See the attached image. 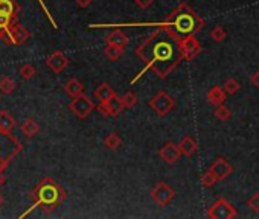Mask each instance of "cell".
I'll return each mask as SVG.
<instances>
[{
	"instance_id": "cell-1",
	"label": "cell",
	"mask_w": 259,
	"mask_h": 219,
	"mask_svg": "<svg viewBox=\"0 0 259 219\" xmlns=\"http://www.w3.org/2000/svg\"><path fill=\"white\" fill-rule=\"evenodd\" d=\"M179 41L180 38L169 34L168 30H165V38H163L162 28H159L154 34L145 38L140 43V46L136 49V55L143 62H147V66L131 81V84H134L148 69H151L159 78H167L182 61Z\"/></svg>"
},
{
	"instance_id": "cell-2",
	"label": "cell",
	"mask_w": 259,
	"mask_h": 219,
	"mask_svg": "<svg viewBox=\"0 0 259 219\" xmlns=\"http://www.w3.org/2000/svg\"><path fill=\"white\" fill-rule=\"evenodd\" d=\"M145 26H159L165 30H168L169 34L175 35L177 38H183L188 35H194L204 26L203 18L197 14L191 6L186 3H182L179 8H175L174 11L167 17V20L162 23H151Z\"/></svg>"
},
{
	"instance_id": "cell-3",
	"label": "cell",
	"mask_w": 259,
	"mask_h": 219,
	"mask_svg": "<svg viewBox=\"0 0 259 219\" xmlns=\"http://www.w3.org/2000/svg\"><path fill=\"white\" fill-rule=\"evenodd\" d=\"M32 198L35 200V203L32 204V207H30L26 213H23L20 218H25L30 210H34L37 205H45L47 210H52V208L57 207L61 201L64 200V190L61 189L55 181H52L50 178H45L37 186Z\"/></svg>"
},
{
	"instance_id": "cell-4",
	"label": "cell",
	"mask_w": 259,
	"mask_h": 219,
	"mask_svg": "<svg viewBox=\"0 0 259 219\" xmlns=\"http://www.w3.org/2000/svg\"><path fill=\"white\" fill-rule=\"evenodd\" d=\"M150 107L152 108V111L157 114V116L165 117L167 114H169L174 110L175 99L169 95V93H167L165 90H160L157 95L151 98Z\"/></svg>"
},
{
	"instance_id": "cell-5",
	"label": "cell",
	"mask_w": 259,
	"mask_h": 219,
	"mask_svg": "<svg viewBox=\"0 0 259 219\" xmlns=\"http://www.w3.org/2000/svg\"><path fill=\"white\" fill-rule=\"evenodd\" d=\"M69 108L78 119H86L93 111V108H95V103L91 102V99L87 95L81 93V95L72 99V102L69 103Z\"/></svg>"
},
{
	"instance_id": "cell-6",
	"label": "cell",
	"mask_w": 259,
	"mask_h": 219,
	"mask_svg": "<svg viewBox=\"0 0 259 219\" xmlns=\"http://www.w3.org/2000/svg\"><path fill=\"white\" fill-rule=\"evenodd\" d=\"M207 216L211 219H233L236 218V208L224 198H220L207 210Z\"/></svg>"
},
{
	"instance_id": "cell-7",
	"label": "cell",
	"mask_w": 259,
	"mask_h": 219,
	"mask_svg": "<svg viewBox=\"0 0 259 219\" xmlns=\"http://www.w3.org/2000/svg\"><path fill=\"white\" fill-rule=\"evenodd\" d=\"M179 44H180L182 59H184V61L194 59L201 50V44H200V41L195 38V35H188V37L180 38Z\"/></svg>"
},
{
	"instance_id": "cell-8",
	"label": "cell",
	"mask_w": 259,
	"mask_h": 219,
	"mask_svg": "<svg viewBox=\"0 0 259 219\" xmlns=\"http://www.w3.org/2000/svg\"><path fill=\"white\" fill-rule=\"evenodd\" d=\"M175 196V192L171 186H168L167 183H157L151 190V198L152 201L160 205V207H165L168 205Z\"/></svg>"
},
{
	"instance_id": "cell-9",
	"label": "cell",
	"mask_w": 259,
	"mask_h": 219,
	"mask_svg": "<svg viewBox=\"0 0 259 219\" xmlns=\"http://www.w3.org/2000/svg\"><path fill=\"white\" fill-rule=\"evenodd\" d=\"M123 108L125 107H123L122 98H119L118 95H115L106 102H99V105H98V111L104 117H118L123 111Z\"/></svg>"
},
{
	"instance_id": "cell-10",
	"label": "cell",
	"mask_w": 259,
	"mask_h": 219,
	"mask_svg": "<svg viewBox=\"0 0 259 219\" xmlns=\"http://www.w3.org/2000/svg\"><path fill=\"white\" fill-rule=\"evenodd\" d=\"M159 155H160V159L165 161V163H175L179 159H180V149H179V146L172 143V142H168V143H165L162 148L159 149Z\"/></svg>"
},
{
	"instance_id": "cell-11",
	"label": "cell",
	"mask_w": 259,
	"mask_h": 219,
	"mask_svg": "<svg viewBox=\"0 0 259 219\" xmlns=\"http://www.w3.org/2000/svg\"><path fill=\"white\" fill-rule=\"evenodd\" d=\"M47 67L54 72V73H61L63 72L67 66H69V59H67V57L63 54V52H60V50H57V52H54L49 58H47Z\"/></svg>"
},
{
	"instance_id": "cell-12",
	"label": "cell",
	"mask_w": 259,
	"mask_h": 219,
	"mask_svg": "<svg viewBox=\"0 0 259 219\" xmlns=\"http://www.w3.org/2000/svg\"><path fill=\"white\" fill-rule=\"evenodd\" d=\"M211 171L215 174V176L218 178V181L220 180H224V178H227L232 172H233V166L227 161V160H224L223 157H218L216 159L213 163H212V166H211Z\"/></svg>"
},
{
	"instance_id": "cell-13",
	"label": "cell",
	"mask_w": 259,
	"mask_h": 219,
	"mask_svg": "<svg viewBox=\"0 0 259 219\" xmlns=\"http://www.w3.org/2000/svg\"><path fill=\"white\" fill-rule=\"evenodd\" d=\"M15 128V120L6 110L0 111V132H3L8 137H13V131Z\"/></svg>"
},
{
	"instance_id": "cell-14",
	"label": "cell",
	"mask_w": 259,
	"mask_h": 219,
	"mask_svg": "<svg viewBox=\"0 0 259 219\" xmlns=\"http://www.w3.org/2000/svg\"><path fill=\"white\" fill-rule=\"evenodd\" d=\"M177 146H179L182 155H184V157H192V155L197 152V149H198V145H197L195 139H192L191 135H184Z\"/></svg>"
},
{
	"instance_id": "cell-15",
	"label": "cell",
	"mask_w": 259,
	"mask_h": 219,
	"mask_svg": "<svg viewBox=\"0 0 259 219\" xmlns=\"http://www.w3.org/2000/svg\"><path fill=\"white\" fill-rule=\"evenodd\" d=\"M226 96L227 95L224 93L223 87L215 86V87H212L209 90V93H207V102H209L211 105H213V107H218V105H221V103H224Z\"/></svg>"
},
{
	"instance_id": "cell-16",
	"label": "cell",
	"mask_w": 259,
	"mask_h": 219,
	"mask_svg": "<svg viewBox=\"0 0 259 219\" xmlns=\"http://www.w3.org/2000/svg\"><path fill=\"white\" fill-rule=\"evenodd\" d=\"M106 41H107V44H110V46H118V47H122V49H125L127 44H128L127 35L123 34L122 30H119V29H115L111 34H108V37H107Z\"/></svg>"
},
{
	"instance_id": "cell-17",
	"label": "cell",
	"mask_w": 259,
	"mask_h": 219,
	"mask_svg": "<svg viewBox=\"0 0 259 219\" xmlns=\"http://www.w3.org/2000/svg\"><path fill=\"white\" fill-rule=\"evenodd\" d=\"M64 90H66V93H67L69 96L75 98V96L81 95V93L84 91V86H82V82L79 79L72 78V79H69L66 84H64Z\"/></svg>"
},
{
	"instance_id": "cell-18",
	"label": "cell",
	"mask_w": 259,
	"mask_h": 219,
	"mask_svg": "<svg viewBox=\"0 0 259 219\" xmlns=\"http://www.w3.org/2000/svg\"><path fill=\"white\" fill-rule=\"evenodd\" d=\"M116 95V91L113 90L108 84H101L96 90H95V98L99 101V102H106L108 101L110 98H113Z\"/></svg>"
},
{
	"instance_id": "cell-19",
	"label": "cell",
	"mask_w": 259,
	"mask_h": 219,
	"mask_svg": "<svg viewBox=\"0 0 259 219\" xmlns=\"http://www.w3.org/2000/svg\"><path fill=\"white\" fill-rule=\"evenodd\" d=\"M38 131H40V127L34 119L29 117L22 123V132L26 135V137H34V135L38 134Z\"/></svg>"
},
{
	"instance_id": "cell-20",
	"label": "cell",
	"mask_w": 259,
	"mask_h": 219,
	"mask_svg": "<svg viewBox=\"0 0 259 219\" xmlns=\"http://www.w3.org/2000/svg\"><path fill=\"white\" fill-rule=\"evenodd\" d=\"M122 143V139L119 137L118 132H110L106 139H104V146L110 151H116Z\"/></svg>"
},
{
	"instance_id": "cell-21",
	"label": "cell",
	"mask_w": 259,
	"mask_h": 219,
	"mask_svg": "<svg viewBox=\"0 0 259 219\" xmlns=\"http://www.w3.org/2000/svg\"><path fill=\"white\" fill-rule=\"evenodd\" d=\"M104 54L106 57L111 61H118L122 55H123V49L122 47H118V46H110L107 44L106 49H104Z\"/></svg>"
},
{
	"instance_id": "cell-22",
	"label": "cell",
	"mask_w": 259,
	"mask_h": 219,
	"mask_svg": "<svg viewBox=\"0 0 259 219\" xmlns=\"http://www.w3.org/2000/svg\"><path fill=\"white\" fill-rule=\"evenodd\" d=\"M15 88V81L9 76H3L0 79V91L3 93V95H11Z\"/></svg>"
},
{
	"instance_id": "cell-23",
	"label": "cell",
	"mask_w": 259,
	"mask_h": 219,
	"mask_svg": "<svg viewBox=\"0 0 259 219\" xmlns=\"http://www.w3.org/2000/svg\"><path fill=\"white\" fill-rule=\"evenodd\" d=\"M15 3L13 0H0V14H5L9 17H14L15 14Z\"/></svg>"
},
{
	"instance_id": "cell-24",
	"label": "cell",
	"mask_w": 259,
	"mask_h": 219,
	"mask_svg": "<svg viewBox=\"0 0 259 219\" xmlns=\"http://www.w3.org/2000/svg\"><path fill=\"white\" fill-rule=\"evenodd\" d=\"M240 88H241L240 81H236V79H233V78L227 79V81L224 82V86H223V90H224L226 95H235V93L240 91Z\"/></svg>"
},
{
	"instance_id": "cell-25",
	"label": "cell",
	"mask_w": 259,
	"mask_h": 219,
	"mask_svg": "<svg viewBox=\"0 0 259 219\" xmlns=\"http://www.w3.org/2000/svg\"><path fill=\"white\" fill-rule=\"evenodd\" d=\"M200 181H201V184H203L204 187H207V189H209V187H213L216 183H218V178H216L215 174L209 169V171H206V172L201 175Z\"/></svg>"
},
{
	"instance_id": "cell-26",
	"label": "cell",
	"mask_w": 259,
	"mask_h": 219,
	"mask_svg": "<svg viewBox=\"0 0 259 219\" xmlns=\"http://www.w3.org/2000/svg\"><path fill=\"white\" fill-rule=\"evenodd\" d=\"M230 116H232V113H230L229 108L224 107V103H221V105L216 107V110H215V117L218 119V120L226 122V120L230 119Z\"/></svg>"
},
{
	"instance_id": "cell-27",
	"label": "cell",
	"mask_w": 259,
	"mask_h": 219,
	"mask_svg": "<svg viewBox=\"0 0 259 219\" xmlns=\"http://www.w3.org/2000/svg\"><path fill=\"white\" fill-rule=\"evenodd\" d=\"M35 73L37 72H35V67L32 64H25V66L20 67V75H22V78L26 79V81L32 79L35 76Z\"/></svg>"
},
{
	"instance_id": "cell-28",
	"label": "cell",
	"mask_w": 259,
	"mask_h": 219,
	"mask_svg": "<svg viewBox=\"0 0 259 219\" xmlns=\"http://www.w3.org/2000/svg\"><path fill=\"white\" fill-rule=\"evenodd\" d=\"M122 102H123V107L125 108H133L137 103V96L134 95L133 91H127L122 98Z\"/></svg>"
},
{
	"instance_id": "cell-29",
	"label": "cell",
	"mask_w": 259,
	"mask_h": 219,
	"mask_svg": "<svg viewBox=\"0 0 259 219\" xmlns=\"http://www.w3.org/2000/svg\"><path fill=\"white\" fill-rule=\"evenodd\" d=\"M226 30H224V28H221V26H215L212 30H211V38L213 40V41H216V43H221V41L226 38Z\"/></svg>"
},
{
	"instance_id": "cell-30",
	"label": "cell",
	"mask_w": 259,
	"mask_h": 219,
	"mask_svg": "<svg viewBox=\"0 0 259 219\" xmlns=\"http://www.w3.org/2000/svg\"><path fill=\"white\" fill-rule=\"evenodd\" d=\"M247 205L248 208H252L253 212L259 213V192L253 193L250 198H248V201H247Z\"/></svg>"
},
{
	"instance_id": "cell-31",
	"label": "cell",
	"mask_w": 259,
	"mask_h": 219,
	"mask_svg": "<svg viewBox=\"0 0 259 219\" xmlns=\"http://www.w3.org/2000/svg\"><path fill=\"white\" fill-rule=\"evenodd\" d=\"M13 23V17L5 15V14H0V32H5V30L9 29Z\"/></svg>"
},
{
	"instance_id": "cell-32",
	"label": "cell",
	"mask_w": 259,
	"mask_h": 219,
	"mask_svg": "<svg viewBox=\"0 0 259 219\" xmlns=\"http://www.w3.org/2000/svg\"><path fill=\"white\" fill-rule=\"evenodd\" d=\"M136 2V5L140 8V9H147L152 5V0H134Z\"/></svg>"
},
{
	"instance_id": "cell-33",
	"label": "cell",
	"mask_w": 259,
	"mask_h": 219,
	"mask_svg": "<svg viewBox=\"0 0 259 219\" xmlns=\"http://www.w3.org/2000/svg\"><path fill=\"white\" fill-rule=\"evenodd\" d=\"M250 82H252V84H253L256 88H259V70H256V72L253 73V76H252Z\"/></svg>"
},
{
	"instance_id": "cell-34",
	"label": "cell",
	"mask_w": 259,
	"mask_h": 219,
	"mask_svg": "<svg viewBox=\"0 0 259 219\" xmlns=\"http://www.w3.org/2000/svg\"><path fill=\"white\" fill-rule=\"evenodd\" d=\"M75 2H76L78 6H81V8H87V6L91 5V0H75Z\"/></svg>"
},
{
	"instance_id": "cell-35",
	"label": "cell",
	"mask_w": 259,
	"mask_h": 219,
	"mask_svg": "<svg viewBox=\"0 0 259 219\" xmlns=\"http://www.w3.org/2000/svg\"><path fill=\"white\" fill-rule=\"evenodd\" d=\"M3 183H5V178H3L2 172H0V186H3Z\"/></svg>"
},
{
	"instance_id": "cell-36",
	"label": "cell",
	"mask_w": 259,
	"mask_h": 219,
	"mask_svg": "<svg viewBox=\"0 0 259 219\" xmlns=\"http://www.w3.org/2000/svg\"><path fill=\"white\" fill-rule=\"evenodd\" d=\"M5 204V200H3V196H2V193H0V205H3Z\"/></svg>"
}]
</instances>
